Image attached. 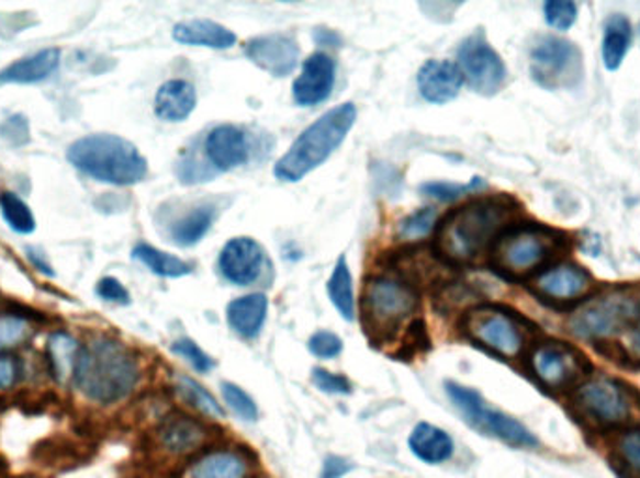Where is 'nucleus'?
Instances as JSON below:
<instances>
[{"mask_svg":"<svg viewBox=\"0 0 640 478\" xmlns=\"http://www.w3.org/2000/svg\"><path fill=\"white\" fill-rule=\"evenodd\" d=\"M352 469H355V466L350 464L349 459L343 458V456H336V454H330V456L324 458L323 469H321L318 478L347 477Z\"/></svg>","mask_w":640,"mask_h":478,"instance_id":"46","label":"nucleus"},{"mask_svg":"<svg viewBox=\"0 0 640 478\" xmlns=\"http://www.w3.org/2000/svg\"><path fill=\"white\" fill-rule=\"evenodd\" d=\"M631 329H633V331L629 333V346H631V350H633V352L640 357V318Z\"/></svg>","mask_w":640,"mask_h":478,"instance_id":"49","label":"nucleus"},{"mask_svg":"<svg viewBox=\"0 0 640 478\" xmlns=\"http://www.w3.org/2000/svg\"><path fill=\"white\" fill-rule=\"evenodd\" d=\"M139 379V358L126 344L96 339L81 352L74 385L92 402L111 406L130 397Z\"/></svg>","mask_w":640,"mask_h":478,"instance_id":"2","label":"nucleus"},{"mask_svg":"<svg viewBox=\"0 0 640 478\" xmlns=\"http://www.w3.org/2000/svg\"><path fill=\"white\" fill-rule=\"evenodd\" d=\"M257 464L248 451L214 448L191 464L186 478H254Z\"/></svg>","mask_w":640,"mask_h":478,"instance_id":"19","label":"nucleus"},{"mask_svg":"<svg viewBox=\"0 0 640 478\" xmlns=\"http://www.w3.org/2000/svg\"><path fill=\"white\" fill-rule=\"evenodd\" d=\"M172 38L177 39L178 44L217 50L228 49L236 44L235 32L210 20L182 21L172 29Z\"/></svg>","mask_w":640,"mask_h":478,"instance_id":"25","label":"nucleus"},{"mask_svg":"<svg viewBox=\"0 0 640 478\" xmlns=\"http://www.w3.org/2000/svg\"><path fill=\"white\" fill-rule=\"evenodd\" d=\"M68 161L87 177L119 187L135 185L148 174V163L137 146L111 133H96L68 148Z\"/></svg>","mask_w":640,"mask_h":478,"instance_id":"4","label":"nucleus"},{"mask_svg":"<svg viewBox=\"0 0 640 478\" xmlns=\"http://www.w3.org/2000/svg\"><path fill=\"white\" fill-rule=\"evenodd\" d=\"M483 182L480 178H474L472 182L467 183H450V182H431L424 183L422 185V193L431 198H437V201L450 202L461 198V196L467 195V193H472V191L482 187Z\"/></svg>","mask_w":640,"mask_h":478,"instance_id":"37","label":"nucleus"},{"mask_svg":"<svg viewBox=\"0 0 640 478\" xmlns=\"http://www.w3.org/2000/svg\"><path fill=\"white\" fill-rule=\"evenodd\" d=\"M463 73L450 60H427L418 71V90L429 103L445 105L463 89Z\"/></svg>","mask_w":640,"mask_h":478,"instance_id":"21","label":"nucleus"},{"mask_svg":"<svg viewBox=\"0 0 640 478\" xmlns=\"http://www.w3.org/2000/svg\"><path fill=\"white\" fill-rule=\"evenodd\" d=\"M592 286L594 283H592L588 271L573 264L551 268V270L543 271L534 281V289L538 292L539 296L551 299V301H573V299L586 296Z\"/></svg>","mask_w":640,"mask_h":478,"instance_id":"20","label":"nucleus"},{"mask_svg":"<svg viewBox=\"0 0 640 478\" xmlns=\"http://www.w3.org/2000/svg\"><path fill=\"white\" fill-rule=\"evenodd\" d=\"M0 135L12 146H25L31 140V126L23 114H13L0 126Z\"/></svg>","mask_w":640,"mask_h":478,"instance_id":"43","label":"nucleus"},{"mask_svg":"<svg viewBox=\"0 0 640 478\" xmlns=\"http://www.w3.org/2000/svg\"><path fill=\"white\" fill-rule=\"evenodd\" d=\"M356 116L358 111L355 103H341L326 111L300 133L299 139L292 143L285 156L273 167V177L281 182L294 183L318 169L347 139L350 129L355 127Z\"/></svg>","mask_w":640,"mask_h":478,"instance_id":"3","label":"nucleus"},{"mask_svg":"<svg viewBox=\"0 0 640 478\" xmlns=\"http://www.w3.org/2000/svg\"><path fill=\"white\" fill-rule=\"evenodd\" d=\"M98 296L105 299V301L119 303V305H127L130 303V292L124 288V284L114 277H105L96 286Z\"/></svg>","mask_w":640,"mask_h":478,"instance_id":"44","label":"nucleus"},{"mask_svg":"<svg viewBox=\"0 0 640 478\" xmlns=\"http://www.w3.org/2000/svg\"><path fill=\"white\" fill-rule=\"evenodd\" d=\"M26 254H29V259L32 260V264L36 265V268H38V270L42 271V273H45V275H49V277H55V271H53L52 265L45 262L44 257H42L40 252L34 251V249H29V251H26Z\"/></svg>","mask_w":640,"mask_h":478,"instance_id":"48","label":"nucleus"},{"mask_svg":"<svg viewBox=\"0 0 640 478\" xmlns=\"http://www.w3.org/2000/svg\"><path fill=\"white\" fill-rule=\"evenodd\" d=\"M419 297L411 284L393 275H373L363 286V333L374 342L395 339L418 312Z\"/></svg>","mask_w":640,"mask_h":478,"instance_id":"5","label":"nucleus"},{"mask_svg":"<svg viewBox=\"0 0 640 478\" xmlns=\"http://www.w3.org/2000/svg\"><path fill=\"white\" fill-rule=\"evenodd\" d=\"M244 53L255 66L270 76L287 77L299 66V42L283 32L249 39L244 45Z\"/></svg>","mask_w":640,"mask_h":478,"instance_id":"15","label":"nucleus"},{"mask_svg":"<svg viewBox=\"0 0 640 478\" xmlns=\"http://www.w3.org/2000/svg\"><path fill=\"white\" fill-rule=\"evenodd\" d=\"M517 209L506 196L475 198L446 215L438 225L437 249L451 264H469L509 227Z\"/></svg>","mask_w":640,"mask_h":478,"instance_id":"1","label":"nucleus"},{"mask_svg":"<svg viewBox=\"0 0 640 478\" xmlns=\"http://www.w3.org/2000/svg\"><path fill=\"white\" fill-rule=\"evenodd\" d=\"M268 299L265 294H249L227 305V323L242 339H255L267 321Z\"/></svg>","mask_w":640,"mask_h":478,"instance_id":"26","label":"nucleus"},{"mask_svg":"<svg viewBox=\"0 0 640 478\" xmlns=\"http://www.w3.org/2000/svg\"><path fill=\"white\" fill-rule=\"evenodd\" d=\"M334 82H336L334 58L326 53H313L305 60L300 76L292 84V95L302 107H315L330 98Z\"/></svg>","mask_w":640,"mask_h":478,"instance_id":"17","label":"nucleus"},{"mask_svg":"<svg viewBox=\"0 0 640 478\" xmlns=\"http://www.w3.org/2000/svg\"><path fill=\"white\" fill-rule=\"evenodd\" d=\"M562 239L541 227L515 228L502 236L493 252L496 270L509 277H525L560 251Z\"/></svg>","mask_w":640,"mask_h":478,"instance_id":"9","label":"nucleus"},{"mask_svg":"<svg viewBox=\"0 0 640 478\" xmlns=\"http://www.w3.org/2000/svg\"><path fill=\"white\" fill-rule=\"evenodd\" d=\"M204 156L214 172H231L248 161V137L240 127L216 126L204 139Z\"/></svg>","mask_w":640,"mask_h":478,"instance_id":"18","label":"nucleus"},{"mask_svg":"<svg viewBox=\"0 0 640 478\" xmlns=\"http://www.w3.org/2000/svg\"><path fill=\"white\" fill-rule=\"evenodd\" d=\"M132 254H134L135 260H139L141 264L146 265L159 277L178 278L191 273V264L184 260L177 259V257L159 251L156 247L146 246V243H139L135 247Z\"/></svg>","mask_w":640,"mask_h":478,"instance_id":"31","label":"nucleus"},{"mask_svg":"<svg viewBox=\"0 0 640 478\" xmlns=\"http://www.w3.org/2000/svg\"><path fill=\"white\" fill-rule=\"evenodd\" d=\"M457 68L464 81L482 95H493L507 79L506 64L482 32H474L457 50Z\"/></svg>","mask_w":640,"mask_h":478,"instance_id":"13","label":"nucleus"},{"mask_svg":"<svg viewBox=\"0 0 640 478\" xmlns=\"http://www.w3.org/2000/svg\"><path fill=\"white\" fill-rule=\"evenodd\" d=\"M311 379L318 390H323L326 395H339V397H347L352 392V384L345 378L343 374H334V372L326 371V368H313L311 371Z\"/></svg>","mask_w":640,"mask_h":478,"instance_id":"41","label":"nucleus"},{"mask_svg":"<svg viewBox=\"0 0 640 478\" xmlns=\"http://www.w3.org/2000/svg\"><path fill=\"white\" fill-rule=\"evenodd\" d=\"M534 81L546 89H570L581 81L583 57L573 42L557 36H541L530 50Z\"/></svg>","mask_w":640,"mask_h":478,"instance_id":"11","label":"nucleus"},{"mask_svg":"<svg viewBox=\"0 0 640 478\" xmlns=\"http://www.w3.org/2000/svg\"><path fill=\"white\" fill-rule=\"evenodd\" d=\"M547 25L564 32L577 20V4L571 0H549L543 7Z\"/></svg>","mask_w":640,"mask_h":478,"instance_id":"38","label":"nucleus"},{"mask_svg":"<svg viewBox=\"0 0 640 478\" xmlns=\"http://www.w3.org/2000/svg\"><path fill=\"white\" fill-rule=\"evenodd\" d=\"M631 45V23L626 15L616 13L605 23L603 32V62L609 71L620 68Z\"/></svg>","mask_w":640,"mask_h":478,"instance_id":"28","label":"nucleus"},{"mask_svg":"<svg viewBox=\"0 0 640 478\" xmlns=\"http://www.w3.org/2000/svg\"><path fill=\"white\" fill-rule=\"evenodd\" d=\"M571 400L584 421L599 429H616L628 424L639 406L633 390L609 376L586 379L575 389Z\"/></svg>","mask_w":640,"mask_h":478,"instance_id":"8","label":"nucleus"},{"mask_svg":"<svg viewBox=\"0 0 640 478\" xmlns=\"http://www.w3.org/2000/svg\"><path fill=\"white\" fill-rule=\"evenodd\" d=\"M177 390L184 402L190 403L191 408H195L197 411H201L203 416L210 417V419L225 417L222 403L217 402L216 397L190 376H178Z\"/></svg>","mask_w":640,"mask_h":478,"instance_id":"32","label":"nucleus"},{"mask_svg":"<svg viewBox=\"0 0 640 478\" xmlns=\"http://www.w3.org/2000/svg\"><path fill=\"white\" fill-rule=\"evenodd\" d=\"M23 374V366L18 357L0 355V390L12 389Z\"/></svg>","mask_w":640,"mask_h":478,"instance_id":"45","label":"nucleus"},{"mask_svg":"<svg viewBox=\"0 0 640 478\" xmlns=\"http://www.w3.org/2000/svg\"><path fill=\"white\" fill-rule=\"evenodd\" d=\"M530 368L539 384L551 390L577 389L590 378L588 357L565 342H543L530 355Z\"/></svg>","mask_w":640,"mask_h":478,"instance_id":"12","label":"nucleus"},{"mask_svg":"<svg viewBox=\"0 0 640 478\" xmlns=\"http://www.w3.org/2000/svg\"><path fill=\"white\" fill-rule=\"evenodd\" d=\"M613 454L629 475L640 478V429L621 432L613 443Z\"/></svg>","mask_w":640,"mask_h":478,"instance_id":"34","label":"nucleus"},{"mask_svg":"<svg viewBox=\"0 0 640 478\" xmlns=\"http://www.w3.org/2000/svg\"><path fill=\"white\" fill-rule=\"evenodd\" d=\"M639 318V297L629 289H613L583 303L568 320V329L579 339H613L633 328Z\"/></svg>","mask_w":640,"mask_h":478,"instance_id":"7","label":"nucleus"},{"mask_svg":"<svg viewBox=\"0 0 640 478\" xmlns=\"http://www.w3.org/2000/svg\"><path fill=\"white\" fill-rule=\"evenodd\" d=\"M32 333L31 321L18 315L0 316V350L20 346Z\"/></svg>","mask_w":640,"mask_h":478,"instance_id":"36","label":"nucleus"},{"mask_svg":"<svg viewBox=\"0 0 640 478\" xmlns=\"http://www.w3.org/2000/svg\"><path fill=\"white\" fill-rule=\"evenodd\" d=\"M445 389L457 413L478 434L495 437L509 447H538V437L523 422L507 416L501 409L489 406L487 400L478 390L456 382H446Z\"/></svg>","mask_w":640,"mask_h":478,"instance_id":"6","label":"nucleus"},{"mask_svg":"<svg viewBox=\"0 0 640 478\" xmlns=\"http://www.w3.org/2000/svg\"><path fill=\"white\" fill-rule=\"evenodd\" d=\"M222 395L231 411L240 417L242 421L257 422L259 408H257L254 398L249 397L246 390L236 384H231V382H223Z\"/></svg>","mask_w":640,"mask_h":478,"instance_id":"35","label":"nucleus"},{"mask_svg":"<svg viewBox=\"0 0 640 478\" xmlns=\"http://www.w3.org/2000/svg\"><path fill=\"white\" fill-rule=\"evenodd\" d=\"M60 66V49L47 47L31 57L21 58L0 71V84H34L45 81Z\"/></svg>","mask_w":640,"mask_h":478,"instance_id":"24","label":"nucleus"},{"mask_svg":"<svg viewBox=\"0 0 640 478\" xmlns=\"http://www.w3.org/2000/svg\"><path fill=\"white\" fill-rule=\"evenodd\" d=\"M220 271L228 283L249 286L259 278L265 265V249L254 238H233L220 252Z\"/></svg>","mask_w":640,"mask_h":478,"instance_id":"16","label":"nucleus"},{"mask_svg":"<svg viewBox=\"0 0 640 478\" xmlns=\"http://www.w3.org/2000/svg\"><path fill=\"white\" fill-rule=\"evenodd\" d=\"M437 220V212L433 208H422L416 214L401 220L400 236L405 239H419L431 232Z\"/></svg>","mask_w":640,"mask_h":478,"instance_id":"39","label":"nucleus"},{"mask_svg":"<svg viewBox=\"0 0 640 478\" xmlns=\"http://www.w3.org/2000/svg\"><path fill=\"white\" fill-rule=\"evenodd\" d=\"M172 353H177L180 357L188 361L197 372L201 374H206V372L212 371L216 363L214 358L210 357L209 353L201 350V346L193 342L191 339H180L175 342L171 346Z\"/></svg>","mask_w":640,"mask_h":478,"instance_id":"40","label":"nucleus"},{"mask_svg":"<svg viewBox=\"0 0 640 478\" xmlns=\"http://www.w3.org/2000/svg\"><path fill=\"white\" fill-rule=\"evenodd\" d=\"M212 429L195 417L186 413H169L164 417L156 429V443L159 451H164L172 458H186L191 454L203 451L212 440Z\"/></svg>","mask_w":640,"mask_h":478,"instance_id":"14","label":"nucleus"},{"mask_svg":"<svg viewBox=\"0 0 640 478\" xmlns=\"http://www.w3.org/2000/svg\"><path fill=\"white\" fill-rule=\"evenodd\" d=\"M216 212L210 204H201L172 225V241L180 247H193L209 234Z\"/></svg>","mask_w":640,"mask_h":478,"instance_id":"29","label":"nucleus"},{"mask_svg":"<svg viewBox=\"0 0 640 478\" xmlns=\"http://www.w3.org/2000/svg\"><path fill=\"white\" fill-rule=\"evenodd\" d=\"M83 348L77 344L70 334L53 333L47 340V363L55 382L60 385L70 384L76 378L77 365Z\"/></svg>","mask_w":640,"mask_h":478,"instance_id":"27","label":"nucleus"},{"mask_svg":"<svg viewBox=\"0 0 640 478\" xmlns=\"http://www.w3.org/2000/svg\"><path fill=\"white\" fill-rule=\"evenodd\" d=\"M315 42L321 45H326V47H336L341 39H339L336 32L328 31V29H317L315 31Z\"/></svg>","mask_w":640,"mask_h":478,"instance_id":"47","label":"nucleus"},{"mask_svg":"<svg viewBox=\"0 0 640 478\" xmlns=\"http://www.w3.org/2000/svg\"><path fill=\"white\" fill-rule=\"evenodd\" d=\"M411 453L427 466H440L456 453V443L446 430L429 422H419L408 435Z\"/></svg>","mask_w":640,"mask_h":478,"instance_id":"23","label":"nucleus"},{"mask_svg":"<svg viewBox=\"0 0 640 478\" xmlns=\"http://www.w3.org/2000/svg\"><path fill=\"white\" fill-rule=\"evenodd\" d=\"M197 107V90L184 79H172L159 87L154 100V113L164 122H184Z\"/></svg>","mask_w":640,"mask_h":478,"instance_id":"22","label":"nucleus"},{"mask_svg":"<svg viewBox=\"0 0 640 478\" xmlns=\"http://www.w3.org/2000/svg\"><path fill=\"white\" fill-rule=\"evenodd\" d=\"M0 212H2V217H4L8 227L12 228L13 232L26 236V234H32L36 230V219H34V214L29 208V204L12 191H2L0 193Z\"/></svg>","mask_w":640,"mask_h":478,"instance_id":"33","label":"nucleus"},{"mask_svg":"<svg viewBox=\"0 0 640 478\" xmlns=\"http://www.w3.org/2000/svg\"><path fill=\"white\" fill-rule=\"evenodd\" d=\"M310 352L318 358H334L343 352V340L330 331H318L307 342Z\"/></svg>","mask_w":640,"mask_h":478,"instance_id":"42","label":"nucleus"},{"mask_svg":"<svg viewBox=\"0 0 640 478\" xmlns=\"http://www.w3.org/2000/svg\"><path fill=\"white\" fill-rule=\"evenodd\" d=\"M328 296H330L332 305L343 316V320H355L352 275H350L349 264H347L345 257L337 260L336 268L332 271L330 281H328Z\"/></svg>","mask_w":640,"mask_h":478,"instance_id":"30","label":"nucleus"},{"mask_svg":"<svg viewBox=\"0 0 640 478\" xmlns=\"http://www.w3.org/2000/svg\"><path fill=\"white\" fill-rule=\"evenodd\" d=\"M464 331L475 344L504 358L519 357L527 346V334L520 321L506 310L491 305L470 310L464 316Z\"/></svg>","mask_w":640,"mask_h":478,"instance_id":"10","label":"nucleus"}]
</instances>
